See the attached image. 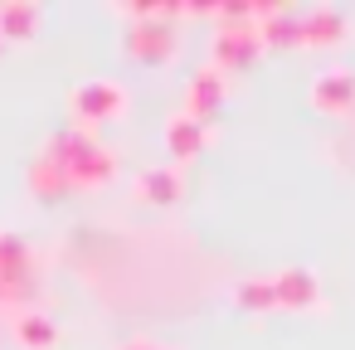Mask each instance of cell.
<instances>
[{
    "label": "cell",
    "instance_id": "cell-18",
    "mask_svg": "<svg viewBox=\"0 0 355 350\" xmlns=\"http://www.w3.org/2000/svg\"><path fill=\"white\" fill-rule=\"evenodd\" d=\"M0 49H6V40H0Z\"/></svg>",
    "mask_w": 355,
    "mask_h": 350
},
{
    "label": "cell",
    "instance_id": "cell-16",
    "mask_svg": "<svg viewBox=\"0 0 355 350\" xmlns=\"http://www.w3.org/2000/svg\"><path fill=\"white\" fill-rule=\"evenodd\" d=\"M234 306L239 311H277L272 301V277H243L234 287Z\"/></svg>",
    "mask_w": 355,
    "mask_h": 350
},
{
    "label": "cell",
    "instance_id": "cell-7",
    "mask_svg": "<svg viewBox=\"0 0 355 350\" xmlns=\"http://www.w3.org/2000/svg\"><path fill=\"white\" fill-rule=\"evenodd\" d=\"M253 30H258L263 49H292V44H302V10L253 6Z\"/></svg>",
    "mask_w": 355,
    "mask_h": 350
},
{
    "label": "cell",
    "instance_id": "cell-14",
    "mask_svg": "<svg viewBox=\"0 0 355 350\" xmlns=\"http://www.w3.org/2000/svg\"><path fill=\"white\" fill-rule=\"evenodd\" d=\"M40 30V6L35 0H0V40L20 44Z\"/></svg>",
    "mask_w": 355,
    "mask_h": 350
},
{
    "label": "cell",
    "instance_id": "cell-9",
    "mask_svg": "<svg viewBox=\"0 0 355 350\" xmlns=\"http://www.w3.org/2000/svg\"><path fill=\"white\" fill-rule=\"evenodd\" d=\"M350 40V20L336 6H311L302 10V44H345Z\"/></svg>",
    "mask_w": 355,
    "mask_h": 350
},
{
    "label": "cell",
    "instance_id": "cell-2",
    "mask_svg": "<svg viewBox=\"0 0 355 350\" xmlns=\"http://www.w3.org/2000/svg\"><path fill=\"white\" fill-rule=\"evenodd\" d=\"M0 301L15 306V316L40 306L35 258H30V243L20 234H0Z\"/></svg>",
    "mask_w": 355,
    "mask_h": 350
},
{
    "label": "cell",
    "instance_id": "cell-1",
    "mask_svg": "<svg viewBox=\"0 0 355 350\" xmlns=\"http://www.w3.org/2000/svg\"><path fill=\"white\" fill-rule=\"evenodd\" d=\"M49 151L59 156V166H64L69 185H78V190H98V185H107V180H112V170H117L112 151H107L103 141H93L88 132H78V127H69V132L49 137Z\"/></svg>",
    "mask_w": 355,
    "mask_h": 350
},
{
    "label": "cell",
    "instance_id": "cell-4",
    "mask_svg": "<svg viewBox=\"0 0 355 350\" xmlns=\"http://www.w3.org/2000/svg\"><path fill=\"white\" fill-rule=\"evenodd\" d=\"M175 49H180V40H175L171 20H141V25H132V30H127V54H132L137 64H146V69L171 64V59H175Z\"/></svg>",
    "mask_w": 355,
    "mask_h": 350
},
{
    "label": "cell",
    "instance_id": "cell-19",
    "mask_svg": "<svg viewBox=\"0 0 355 350\" xmlns=\"http://www.w3.org/2000/svg\"><path fill=\"white\" fill-rule=\"evenodd\" d=\"M166 350H171V345H166Z\"/></svg>",
    "mask_w": 355,
    "mask_h": 350
},
{
    "label": "cell",
    "instance_id": "cell-3",
    "mask_svg": "<svg viewBox=\"0 0 355 350\" xmlns=\"http://www.w3.org/2000/svg\"><path fill=\"white\" fill-rule=\"evenodd\" d=\"M127 103H132V98H127L122 83H112V78H88V83H78V88L69 93V117H73V127L83 132V127L127 117Z\"/></svg>",
    "mask_w": 355,
    "mask_h": 350
},
{
    "label": "cell",
    "instance_id": "cell-10",
    "mask_svg": "<svg viewBox=\"0 0 355 350\" xmlns=\"http://www.w3.org/2000/svg\"><path fill=\"white\" fill-rule=\"evenodd\" d=\"M224 73L219 69H200L190 83H185V112L195 117V122H205V117H214L219 107H224Z\"/></svg>",
    "mask_w": 355,
    "mask_h": 350
},
{
    "label": "cell",
    "instance_id": "cell-17",
    "mask_svg": "<svg viewBox=\"0 0 355 350\" xmlns=\"http://www.w3.org/2000/svg\"><path fill=\"white\" fill-rule=\"evenodd\" d=\"M117 350H166V345H156V340H141V335H137V340H122Z\"/></svg>",
    "mask_w": 355,
    "mask_h": 350
},
{
    "label": "cell",
    "instance_id": "cell-13",
    "mask_svg": "<svg viewBox=\"0 0 355 350\" xmlns=\"http://www.w3.org/2000/svg\"><path fill=\"white\" fill-rule=\"evenodd\" d=\"M15 340H20V350H54L59 345V321L49 316V311H20L15 316Z\"/></svg>",
    "mask_w": 355,
    "mask_h": 350
},
{
    "label": "cell",
    "instance_id": "cell-12",
    "mask_svg": "<svg viewBox=\"0 0 355 350\" xmlns=\"http://www.w3.org/2000/svg\"><path fill=\"white\" fill-rule=\"evenodd\" d=\"M209 146V132H205V122H195L190 112H180V117H171L166 122V151L185 166V161H195L200 151Z\"/></svg>",
    "mask_w": 355,
    "mask_h": 350
},
{
    "label": "cell",
    "instance_id": "cell-15",
    "mask_svg": "<svg viewBox=\"0 0 355 350\" xmlns=\"http://www.w3.org/2000/svg\"><path fill=\"white\" fill-rule=\"evenodd\" d=\"M30 190L35 195H44V200H64L73 185H69V175H64V166H59V156L44 146L35 161H30Z\"/></svg>",
    "mask_w": 355,
    "mask_h": 350
},
{
    "label": "cell",
    "instance_id": "cell-8",
    "mask_svg": "<svg viewBox=\"0 0 355 350\" xmlns=\"http://www.w3.org/2000/svg\"><path fill=\"white\" fill-rule=\"evenodd\" d=\"M350 103H355V73L350 69H326L311 83V107L321 117H340V112H350Z\"/></svg>",
    "mask_w": 355,
    "mask_h": 350
},
{
    "label": "cell",
    "instance_id": "cell-11",
    "mask_svg": "<svg viewBox=\"0 0 355 350\" xmlns=\"http://www.w3.org/2000/svg\"><path fill=\"white\" fill-rule=\"evenodd\" d=\"M132 195L141 200V204H175L180 195H185V185H180V170L175 166H146L137 180H132Z\"/></svg>",
    "mask_w": 355,
    "mask_h": 350
},
{
    "label": "cell",
    "instance_id": "cell-6",
    "mask_svg": "<svg viewBox=\"0 0 355 350\" xmlns=\"http://www.w3.org/2000/svg\"><path fill=\"white\" fill-rule=\"evenodd\" d=\"M272 301L277 311H311L321 306V277L311 268H282L272 272Z\"/></svg>",
    "mask_w": 355,
    "mask_h": 350
},
{
    "label": "cell",
    "instance_id": "cell-5",
    "mask_svg": "<svg viewBox=\"0 0 355 350\" xmlns=\"http://www.w3.org/2000/svg\"><path fill=\"white\" fill-rule=\"evenodd\" d=\"M209 54H214V69H219V73H224V69H253L258 54H263V40H258L253 25H219Z\"/></svg>",
    "mask_w": 355,
    "mask_h": 350
}]
</instances>
